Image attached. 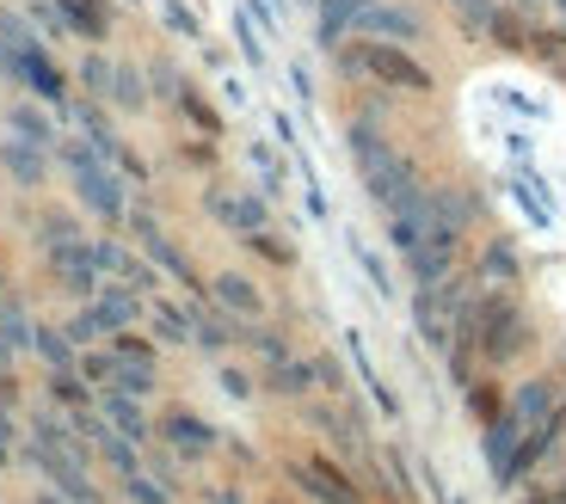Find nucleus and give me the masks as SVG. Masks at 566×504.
<instances>
[{
    "label": "nucleus",
    "mask_w": 566,
    "mask_h": 504,
    "mask_svg": "<svg viewBox=\"0 0 566 504\" xmlns=\"http://www.w3.org/2000/svg\"><path fill=\"white\" fill-rule=\"evenodd\" d=\"M210 290H216V302H222L234 321H259V314H265V290H259L253 277H241V271H222Z\"/></svg>",
    "instance_id": "5"
},
{
    "label": "nucleus",
    "mask_w": 566,
    "mask_h": 504,
    "mask_svg": "<svg viewBox=\"0 0 566 504\" xmlns=\"http://www.w3.org/2000/svg\"><path fill=\"white\" fill-rule=\"evenodd\" d=\"M247 246H253L259 259H271V265H290V259H296V252H290V246H277V240H271V234H259V228H253V234H247Z\"/></svg>",
    "instance_id": "10"
},
{
    "label": "nucleus",
    "mask_w": 566,
    "mask_h": 504,
    "mask_svg": "<svg viewBox=\"0 0 566 504\" xmlns=\"http://www.w3.org/2000/svg\"><path fill=\"white\" fill-rule=\"evenodd\" d=\"M474 326H481V364L486 369H511L536 350V321H530V302L517 290H481L474 295Z\"/></svg>",
    "instance_id": "1"
},
{
    "label": "nucleus",
    "mask_w": 566,
    "mask_h": 504,
    "mask_svg": "<svg viewBox=\"0 0 566 504\" xmlns=\"http://www.w3.org/2000/svg\"><path fill=\"white\" fill-rule=\"evenodd\" d=\"M271 504H290V498H271Z\"/></svg>",
    "instance_id": "14"
},
{
    "label": "nucleus",
    "mask_w": 566,
    "mask_h": 504,
    "mask_svg": "<svg viewBox=\"0 0 566 504\" xmlns=\"http://www.w3.org/2000/svg\"><path fill=\"white\" fill-rule=\"evenodd\" d=\"M222 388L234 393V400H247V393H253V381H247L241 369H222Z\"/></svg>",
    "instance_id": "12"
},
{
    "label": "nucleus",
    "mask_w": 566,
    "mask_h": 504,
    "mask_svg": "<svg viewBox=\"0 0 566 504\" xmlns=\"http://www.w3.org/2000/svg\"><path fill=\"white\" fill-rule=\"evenodd\" d=\"M517 443H524V419L517 412H499L493 424H481V449H486V468H493L499 492H505V474H511V455H517Z\"/></svg>",
    "instance_id": "2"
},
{
    "label": "nucleus",
    "mask_w": 566,
    "mask_h": 504,
    "mask_svg": "<svg viewBox=\"0 0 566 504\" xmlns=\"http://www.w3.org/2000/svg\"><path fill=\"white\" fill-rule=\"evenodd\" d=\"M560 400H566V388H560V376H554V369H542V376H524L517 388H511V412H517L524 424L548 419Z\"/></svg>",
    "instance_id": "3"
},
{
    "label": "nucleus",
    "mask_w": 566,
    "mask_h": 504,
    "mask_svg": "<svg viewBox=\"0 0 566 504\" xmlns=\"http://www.w3.org/2000/svg\"><path fill=\"white\" fill-rule=\"evenodd\" d=\"M314 364H290V357H277L271 364V376H265V393H283V400H296V393H308L314 388Z\"/></svg>",
    "instance_id": "9"
},
{
    "label": "nucleus",
    "mask_w": 566,
    "mask_h": 504,
    "mask_svg": "<svg viewBox=\"0 0 566 504\" xmlns=\"http://www.w3.org/2000/svg\"><path fill=\"white\" fill-rule=\"evenodd\" d=\"M160 437H167L179 455H210V449H216V431L198 419V412H185V407L160 412Z\"/></svg>",
    "instance_id": "4"
},
{
    "label": "nucleus",
    "mask_w": 566,
    "mask_h": 504,
    "mask_svg": "<svg viewBox=\"0 0 566 504\" xmlns=\"http://www.w3.org/2000/svg\"><path fill=\"white\" fill-rule=\"evenodd\" d=\"M554 376H560V388H566V338H560V350H554Z\"/></svg>",
    "instance_id": "13"
},
{
    "label": "nucleus",
    "mask_w": 566,
    "mask_h": 504,
    "mask_svg": "<svg viewBox=\"0 0 566 504\" xmlns=\"http://www.w3.org/2000/svg\"><path fill=\"white\" fill-rule=\"evenodd\" d=\"M517 246H511V240H493V246L481 252V277L493 283V290H517Z\"/></svg>",
    "instance_id": "8"
},
{
    "label": "nucleus",
    "mask_w": 566,
    "mask_h": 504,
    "mask_svg": "<svg viewBox=\"0 0 566 504\" xmlns=\"http://www.w3.org/2000/svg\"><path fill=\"white\" fill-rule=\"evenodd\" d=\"M505 407H511V388L499 381V369H493V376H481V381H468V412H474L481 424H493Z\"/></svg>",
    "instance_id": "7"
},
{
    "label": "nucleus",
    "mask_w": 566,
    "mask_h": 504,
    "mask_svg": "<svg viewBox=\"0 0 566 504\" xmlns=\"http://www.w3.org/2000/svg\"><path fill=\"white\" fill-rule=\"evenodd\" d=\"M369 74H382L388 86H412V93H431V74L419 69L412 56H400V50H388V43H376V50H364Z\"/></svg>",
    "instance_id": "6"
},
{
    "label": "nucleus",
    "mask_w": 566,
    "mask_h": 504,
    "mask_svg": "<svg viewBox=\"0 0 566 504\" xmlns=\"http://www.w3.org/2000/svg\"><path fill=\"white\" fill-rule=\"evenodd\" d=\"M129 498H136V504H167V492H160L148 474H129Z\"/></svg>",
    "instance_id": "11"
}]
</instances>
